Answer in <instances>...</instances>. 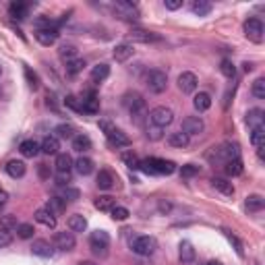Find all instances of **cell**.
<instances>
[{
	"label": "cell",
	"mask_w": 265,
	"mask_h": 265,
	"mask_svg": "<svg viewBox=\"0 0 265 265\" xmlns=\"http://www.w3.org/2000/svg\"><path fill=\"white\" fill-rule=\"evenodd\" d=\"M139 170H143L145 174H172L176 172V164L170 162V160H162V157H149V160H143L139 164Z\"/></svg>",
	"instance_id": "cell-1"
},
{
	"label": "cell",
	"mask_w": 265,
	"mask_h": 265,
	"mask_svg": "<svg viewBox=\"0 0 265 265\" xmlns=\"http://www.w3.org/2000/svg\"><path fill=\"white\" fill-rule=\"evenodd\" d=\"M211 160H216L218 164H226L230 160H236L240 157V151H238V145H232V143H222L218 147H214V153L209 155Z\"/></svg>",
	"instance_id": "cell-2"
},
{
	"label": "cell",
	"mask_w": 265,
	"mask_h": 265,
	"mask_svg": "<svg viewBox=\"0 0 265 265\" xmlns=\"http://www.w3.org/2000/svg\"><path fill=\"white\" fill-rule=\"evenodd\" d=\"M149 120H151V125L157 127V129H166L172 125V120H174V112L170 108H166V106H157V108H153L149 112Z\"/></svg>",
	"instance_id": "cell-3"
},
{
	"label": "cell",
	"mask_w": 265,
	"mask_h": 265,
	"mask_svg": "<svg viewBox=\"0 0 265 265\" xmlns=\"http://www.w3.org/2000/svg\"><path fill=\"white\" fill-rule=\"evenodd\" d=\"M90 246L96 255H106L110 246V234L106 230H96L90 234Z\"/></svg>",
	"instance_id": "cell-4"
},
{
	"label": "cell",
	"mask_w": 265,
	"mask_h": 265,
	"mask_svg": "<svg viewBox=\"0 0 265 265\" xmlns=\"http://www.w3.org/2000/svg\"><path fill=\"white\" fill-rule=\"evenodd\" d=\"M155 246H157V242H155V238H151V236H137V238L131 242L133 253H137V255H141V257L153 255Z\"/></svg>",
	"instance_id": "cell-5"
},
{
	"label": "cell",
	"mask_w": 265,
	"mask_h": 265,
	"mask_svg": "<svg viewBox=\"0 0 265 265\" xmlns=\"http://www.w3.org/2000/svg\"><path fill=\"white\" fill-rule=\"evenodd\" d=\"M147 87H149L151 94H162V92H166V87H168V75L164 73V70H160V68L151 70V73L147 75Z\"/></svg>",
	"instance_id": "cell-6"
},
{
	"label": "cell",
	"mask_w": 265,
	"mask_h": 265,
	"mask_svg": "<svg viewBox=\"0 0 265 265\" xmlns=\"http://www.w3.org/2000/svg\"><path fill=\"white\" fill-rule=\"evenodd\" d=\"M122 104H125V108L133 116H137V114H141V112L145 110V100H143V96L137 94V92H129V94L122 96Z\"/></svg>",
	"instance_id": "cell-7"
},
{
	"label": "cell",
	"mask_w": 265,
	"mask_h": 265,
	"mask_svg": "<svg viewBox=\"0 0 265 265\" xmlns=\"http://www.w3.org/2000/svg\"><path fill=\"white\" fill-rule=\"evenodd\" d=\"M244 35L255 44L263 42V23L259 19H246L244 21Z\"/></svg>",
	"instance_id": "cell-8"
},
{
	"label": "cell",
	"mask_w": 265,
	"mask_h": 265,
	"mask_svg": "<svg viewBox=\"0 0 265 265\" xmlns=\"http://www.w3.org/2000/svg\"><path fill=\"white\" fill-rule=\"evenodd\" d=\"M75 244H77V240H75L73 232H66L64 230V232H56L54 234V246H56V249H60V251H64V253L73 251Z\"/></svg>",
	"instance_id": "cell-9"
},
{
	"label": "cell",
	"mask_w": 265,
	"mask_h": 265,
	"mask_svg": "<svg viewBox=\"0 0 265 265\" xmlns=\"http://www.w3.org/2000/svg\"><path fill=\"white\" fill-rule=\"evenodd\" d=\"M183 133H187L189 137L191 135H201L203 131H205V122L199 118V116H187L185 120H183V129H181Z\"/></svg>",
	"instance_id": "cell-10"
},
{
	"label": "cell",
	"mask_w": 265,
	"mask_h": 265,
	"mask_svg": "<svg viewBox=\"0 0 265 265\" xmlns=\"http://www.w3.org/2000/svg\"><path fill=\"white\" fill-rule=\"evenodd\" d=\"M197 85H199V81H197V75L195 73H181V77H179V90L183 92V94H193L197 90Z\"/></svg>",
	"instance_id": "cell-11"
},
{
	"label": "cell",
	"mask_w": 265,
	"mask_h": 265,
	"mask_svg": "<svg viewBox=\"0 0 265 265\" xmlns=\"http://www.w3.org/2000/svg\"><path fill=\"white\" fill-rule=\"evenodd\" d=\"M114 11L120 15V19H127V21L137 19V17H139L137 7L133 3H125V0H118V3L114 5Z\"/></svg>",
	"instance_id": "cell-12"
},
{
	"label": "cell",
	"mask_w": 265,
	"mask_h": 265,
	"mask_svg": "<svg viewBox=\"0 0 265 265\" xmlns=\"http://www.w3.org/2000/svg\"><path fill=\"white\" fill-rule=\"evenodd\" d=\"M58 29H35V40H38L42 46H54L58 42Z\"/></svg>",
	"instance_id": "cell-13"
},
{
	"label": "cell",
	"mask_w": 265,
	"mask_h": 265,
	"mask_svg": "<svg viewBox=\"0 0 265 265\" xmlns=\"http://www.w3.org/2000/svg\"><path fill=\"white\" fill-rule=\"evenodd\" d=\"M244 122L249 125L251 131H253V129H261V127H263V122H265V112H263L261 108H253V110L246 112Z\"/></svg>",
	"instance_id": "cell-14"
},
{
	"label": "cell",
	"mask_w": 265,
	"mask_h": 265,
	"mask_svg": "<svg viewBox=\"0 0 265 265\" xmlns=\"http://www.w3.org/2000/svg\"><path fill=\"white\" fill-rule=\"evenodd\" d=\"M129 40L131 42H141V44H149V42H160V35L145 31V29H133L129 33Z\"/></svg>",
	"instance_id": "cell-15"
},
{
	"label": "cell",
	"mask_w": 265,
	"mask_h": 265,
	"mask_svg": "<svg viewBox=\"0 0 265 265\" xmlns=\"http://www.w3.org/2000/svg\"><path fill=\"white\" fill-rule=\"evenodd\" d=\"M211 187H214L216 191H220L222 195H226V197L234 195V185L228 179H222V176H214V179H211Z\"/></svg>",
	"instance_id": "cell-16"
},
{
	"label": "cell",
	"mask_w": 265,
	"mask_h": 265,
	"mask_svg": "<svg viewBox=\"0 0 265 265\" xmlns=\"http://www.w3.org/2000/svg\"><path fill=\"white\" fill-rule=\"evenodd\" d=\"M35 222H40L46 228H56V216L52 214L48 207H40L38 211H35Z\"/></svg>",
	"instance_id": "cell-17"
},
{
	"label": "cell",
	"mask_w": 265,
	"mask_h": 265,
	"mask_svg": "<svg viewBox=\"0 0 265 265\" xmlns=\"http://www.w3.org/2000/svg\"><path fill=\"white\" fill-rule=\"evenodd\" d=\"M195 249H193V244L189 242V240H183L181 244H179V259H181V263H185V265H189V263H193L195 261Z\"/></svg>",
	"instance_id": "cell-18"
},
{
	"label": "cell",
	"mask_w": 265,
	"mask_h": 265,
	"mask_svg": "<svg viewBox=\"0 0 265 265\" xmlns=\"http://www.w3.org/2000/svg\"><path fill=\"white\" fill-rule=\"evenodd\" d=\"M40 149H42L46 155H58L60 141H58L54 135H48V137H44V141L40 143Z\"/></svg>",
	"instance_id": "cell-19"
},
{
	"label": "cell",
	"mask_w": 265,
	"mask_h": 265,
	"mask_svg": "<svg viewBox=\"0 0 265 265\" xmlns=\"http://www.w3.org/2000/svg\"><path fill=\"white\" fill-rule=\"evenodd\" d=\"M31 251H33V255H38V257H52L54 255V249H52V244L48 242V240H33V244H31Z\"/></svg>",
	"instance_id": "cell-20"
},
{
	"label": "cell",
	"mask_w": 265,
	"mask_h": 265,
	"mask_svg": "<svg viewBox=\"0 0 265 265\" xmlns=\"http://www.w3.org/2000/svg\"><path fill=\"white\" fill-rule=\"evenodd\" d=\"M106 137H108V141H110V145L112 147H129L131 145V139L125 135V133H122V131H118V129H114L110 135H106Z\"/></svg>",
	"instance_id": "cell-21"
},
{
	"label": "cell",
	"mask_w": 265,
	"mask_h": 265,
	"mask_svg": "<svg viewBox=\"0 0 265 265\" xmlns=\"http://www.w3.org/2000/svg\"><path fill=\"white\" fill-rule=\"evenodd\" d=\"M96 185L102 191H110L114 187V174L110 170H100L98 172V179H96Z\"/></svg>",
	"instance_id": "cell-22"
},
{
	"label": "cell",
	"mask_w": 265,
	"mask_h": 265,
	"mask_svg": "<svg viewBox=\"0 0 265 265\" xmlns=\"http://www.w3.org/2000/svg\"><path fill=\"white\" fill-rule=\"evenodd\" d=\"M19 151H21V155H25V157H35L42 149H40V143L35 139H25L23 143L19 145Z\"/></svg>",
	"instance_id": "cell-23"
},
{
	"label": "cell",
	"mask_w": 265,
	"mask_h": 265,
	"mask_svg": "<svg viewBox=\"0 0 265 265\" xmlns=\"http://www.w3.org/2000/svg\"><path fill=\"white\" fill-rule=\"evenodd\" d=\"M25 172H27V166L21 160H11L7 164V174L11 179H21V176H25Z\"/></svg>",
	"instance_id": "cell-24"
},
{
	"label": "cell",
	"mask_w": 265,
	"mask_h": 265,
	"mask_svg": "<svg viewBox=\"0 0 265 265\" xmlns=\"http://www.w3.org/2000/svg\"><path fill=\"white\" fill-rule=\"evenodd\" d=\"M133 46L131 44H120V46H116L114 48V60L116 62H127L131 56H133Z\"/></svg>",
	"instance_id": "cell-25"
},
{
	"label": "cell",
	"mask_w": 265,
	"mask_h": 265,
	"mask_svg": "<svg viewBox=\"0 0 265 265\" xmlns=\"http://www.w3.org/2000/svg\"><path fill=\"white\" fill-rule=\"evenodd\" d=\"M73 149L79 151V153H85V151H90L92 149V139L87 137V135H75L73 137Z\"/></svg>",
	"instance_id": "cell-26"
},
{
	"label": "cell",
	"mask_w": 265,
	"mask_h": 265,
	"mask_svg": "<svg viewBox=\"0 0 265 265\" xmlns=\"http://www.w3.org/2000/svg\"><path fill=\"white\" fill-rule=\"evenodd\" d=\"M9 13H11L13 19L23 21L25 17H27V13H29V5H25V3H13V5L9 7Z\"/></svg>",
	"instance_id": "cell-27"
},
{
	"label": "cell",
	"mask_w": 265,
	"mask_h": 265,
	"mask_svg": "<svg viewBox=\"0 0 265 265\" xmlns=\"http://www.w3.org/2000/svg\"><path fill=\"white\" fill-rule=\"evenodd\" d=\"M110 77V66L108 64H96L94 68H92V81H96V83H102V81H106Z\"/></svg>",
	"instance_id": "cell-28"
},
{
	"label": "cell",
	"mask_w": 265,
	"mask_h": 265,
	"mask_svg": "<svg viewBox=\"0 0 265 265\" xmlns=\"http://www.w3.org/2000/svg\"><path fill=\"white\" fill-rule=\"evenodd\" d=\"M68 228H70V232H85L87 230V220L81 214H73L68 218Z\"/></svg>",
	"instance_id": "cell-29"
},
{
	"label": "cell",
	"mask_w": 265,
	"mask_h": 265,
	"mask_svg": "<svg viewBox=\"0 0 265 265\" xmlns=\"http://www.w3.org/2000/svg\"><path fill=\"white\" fill-rule=\"evenodd\" d=\"M193 106H195V110H199V112L209 110V108H211V96L205 94V92H199V94L195 96V100H193Z\"/></svg>",
	"instance_id": "cell-30"
},
{
	"label": "cell",
	"mask_w": 265,
	"mask_h": 265,
	"mask_svg": "<svg viewBox=\"0 0 265 265\" xmlns=\"http://www.w3.org/2000/svg\"><path fill=\"white\" fill-rule=\"evenodd\" d=\"M75 166V170L81 174V176H90L92 172H94V160H90V157H79V160L73 164Z\"/></svg>",
	"instance_id": "cell-31"
},
{
	"label": "cell",
	"mask_w": 265,
	"mask_h": 265,
	"mask_svg": "<svg viewBox=\"0 0 265 265\" xmlns=\"http://www.w3.org/2000/svg\"><path fill=\"white\" fill-rule=\"evenodd\" d=\"M189 141H191L189 135L183 133V131H176V133H172V135L168 137V143H170L172 147H181V149L189 145Z\"/></svg>",
	"instance_id": "cell-32"
},
{
	"label": "cell",
	"mask_w": 265,
	"mask_h": 265,
	"mask_svg": "<svg viewBox=\"0 0 265 265\" xmlns=\"http://www.w3.org/2000/svg\"><path fill=\"white\" fill-rule=\"evenodd\" d=\"M73 157H70L68 153H58L56 155V172H70V168H73Z\"/></svg>",
	"instance_id": "cell-33"
},
{
	"label": "cell",
	"mask_w": 265,
	"mask_h": 265,
	"mask_svg": "<svg viewBox=\"0 0 265 265\" xmlns=\"http://www.w3.org/2000/svg\"><path fill=\"white\" fill-rule=\"evenodd\" d=\"M83 112L85 114H98L100 112V100L96 96H90V98H83Z\"/></svg>",
	"instance_id": "cell-34"
},
{
	"label": "cell",
	"mask_w": 265,
	"mask_h": 265,
	"mask_svg": "<svg viewBox=\"0 0 265 265\" xmlns=\"http://www.w3.org/2000/svg\"><path fill=\"white\" fill-rule=\"evenodd\" d=\"M191 9L197 17H207L214 7H211V3H207V0H195V3L191 5Z\"/></svg>",
	"instance_id": "cell-35"
},
{
	"label": "cell",
	"mask_w": 265,
	"mask_h": 265,
	"mask_svg": "<svg viewBox=\"0 0 265 265\" xmlns=\"http://www.w3.org/2000/svg\"><path fill=\"white\" fill-rule=\"evenodd\" d=\"M94 205H96V209H100V211H110V209L116 205V199L110 197V195H102V197H98V199L94 201Z\"/></svg>",
	"instance_id": "cell-36"
},
{
	"label": "cell",
	"mask_w": 265,
	"mask_h": 265,
	"mask_svg": "<svg viewBox=\"0 0 265 265\" xmlns=\"http://www.w3.org/2000/svg\"><path fill=\"white\" fill-rule=\"evenodd\" d=\"M244 205H246V209H249V211H261L263 205H265V199L261 195H249V197H246V201H244Z\"/></svg>",
	"instance_id": "cell-37"
},
{
	"label": "cell",
	"mask_w": 265,
	"mask_h": 265,
	"mask_svg": "<svg viewBox=\"0 0 265 265\" xmlns=\"http://www.w3.org/2000/svg\"><path fill=\"white\" fill-rule=\"evenodd\" d=\"M54 137L56 139H73L75 137V127L73 125H58L56 129H54Z\"/></svg>",
	"instance_id": "cell-38"
},
{
	"label": "cell",
	"mask_w": 265,
	"mask_h": 265,
	"mask_svg": "<svg viewBox=\"0 0 265 265\" xmlns=\"http://www.w3.org/2000/svg\"><path fill=\"white\" fill-rule=\"evenodd\" d=\"M64 207H66V201H64V199H60V197H52V199L48 201V209H50L54 216L62 214Z\"/></svg>",
	"instance_id": "cell-39"
},
{
	"label": "cell",
	"mask_w": 265,
	"mask_h": 265,
	"mask_svg": "<svg viewBox=\"0 0 265 265\" xmlns=\"http://www.w3.org/2000/svg\"><path fill=\"white\" fill-rule=\"evenodd\" d=\"M224 166H226V174L228 176H238V174H242V162H240V157L226 162Z\"/></svg>",
	"instance_id": "cell-40"
},
{
	"label": "cell",
	"mask_w": 265,
	"mask_h": 265,
	"mask_svg": "<svg viewBox=\"0 0 265 265\" xmlns=\"http://www.w3.org/2000/svg\"><path fill=\"white\" fill-rule=\"evenodd\" d=\"M110 216H112V220H114V222H122V220H127L131 214H129V209H127V207H122V205H114V207L110 209Z\"/></svg>",
	"instance_id": "cell-41"
},
{
	"label": "cell",
	"mask_w": 265,
	"mask_h": 265,
	"mask_svg": "<svg viewBox=\"0 0 265 265\" xmlns=\"http://www.w3.org/2000/svg\"><path fill=\"white\" fill-rule=\"evenodd\" d=\"M83 68H85V60H81V58H75V60L66 62V73L68 75H79Z\"/></svg>",
	"instance_id": "cell-42"
},
{
	"label": "cell",
	"mask_w": 265,
	"mask_h": 265,
	"mask_svg": "<svg viewBox=\"0 0 265 265\" xmlns=\"http://www.w3.org/2000/svg\"><path fill=\"white\" fill-rule=\"evenodd\" d=\"M220 70H222V75H224L226 79H234V77H236V66L232 64V60H222Z\"/></svg>",
	"instance_id": "cell-43"
},
{
	"label": "cell",
	"mask_w": 265,
	"mask_h": 265,
	"mask_svg": "<svg viewBox=\"0 0 265 265\" xmlns=\"http://www.w3.org/2000/svg\"><path fill=\"white\" fill-rule=\"evenodd\" d=\"M33 232H35L33 224H19V226H17V236L23 238V240L31 238V236H33Z\"/></svg>",
	"instance_id": "cell-44"
},
{
	"label": "cell",
	"mask_w": 265,
	"mask_h": 265,
	"mask_svg": "<svg viewBox=\"0 0 265 265\" xmlns=\"http://www.w3.org/2000/svg\"><path fill=\"white\" fill-rule=\"evenodd\" d=\"M17 226H19V222H17L15 216H3L0 218V228H3V230L13 232V230H17Z\"/></svg>",
	"instance_id": "cell-45"
},
{
	"label": "cell",
	"mask_w": 265,
	"mask_h": 265,
	"mask_svg": "<svg viewBox=\"0 0 265 265\" xmlns=\"http://www.w3.org/2000/svg\"><path fill=\"white\" fill-rule=\"evenodd\" d=\"M122 162H125L129 168H133V170H137L139 164H141V160L137 157V153H133V151H122Z\"/></svg>",
	"instance_id": "cell-46"
},
{
	"label": "cell",
	"mask_w": 265,
	"mask_h": 265,
	"mask_svg": "<svg viewBox=\"0 0 265 265\" xmlns=\"http://www.w3.org/2000/svg\"><path fill=\"white\" fill-rule=\"evenodd\" d=\"M60 58L66 60V62H68V60H75V58H77V48L70 46V44H68V46L64 44V46L60 48Z\"/></svg>",
	"instance_id": "cell-47"
},
{
	"label": "cell",
	"mask_w": 265,
	"mask_h": 265,
	"mask_svg": "<svg viewBox=\"0 0 265 265\" xmlns=\"http://www.w3.org/2000/svg\"><path fill=\"white\" fill-rule=\"evenodd\" d=\"M64 104H66V108H70V110L83 112V102H81L77 96H66V98H64Z\"/></svg>",
	"instance_id": "cell-48"
},
{
	"label": "cell",
	"mask_w": 265,
	"mask_h": 265,
	"mask_svg": "<svg viewBox=\"0 0 265 265\" xmlns=\"http://www.w3.org/2000/svg\"><path fill=\"white\" fill-rule=\"evenodd\" d=\"M263 139H265V131H263V127L261 129H253V133H251V143L259 149V147H263Z\"/></svg>",
	"instance_id": "cell-49"
},
{
	"label": "cell",
	"mask_w": 265,
	"mask_h": 265,
	"mask_svg": "<svg viewBox=\"0 0 265 265\" xmlns=\"http://www.w3.org/2000/svg\"><path fill=\"white\" fill-rule=\"evenodd\" d=\"M253 96L259 98V100L265 98V79H263V77H259V79L253 83Z\"/></svg>",
	"instance_id": "cell-50"
},
{
	"label": "cell",
	"mask_w": 265,
	"mask_h": 265,
	"mask_svg": "<svg viewBox=\"0 0 265 265\" xmlns=\"http://www.w3.org/2000/svg\"><path fill=\"white\" fill-rule=\"evenodd\" d=\"M197 174H199V166H195V164H185L181 168V176H183V179H191V176H197Z\"/></svg>",
	"instance_id": "cell-51"
},
{
	"label": "cell",
	"mask_w": 265,
	"mask_h": 265,
	"mask_svg": "<svg viewBox=\"0 0 265 265\" xmlns=\"http://www.w3.org/2000/svg\"><path fill=\"white\" fill-rule=\"evenodd\" d=\"M224 236H226L228 240H230V244H234V249H236V253H238V255L242 257V255H244V249H242V242H240V240H238V238H236L234 234H230V232H228V230H224Z\"/></svg>",
	"instance_id": "cell-52"
},
{
	"label": "cell",
	"mask_w": 265,
	"mask_h": 265,
	"mask_svg": "<svg viewBox=\"0 0 265 265\" xmlns=\"http://www.w3.org/2000/svg\"><path fill=\"white\" fill-rule=\"evenodd\" d=\"M25 77L29 81L31 90H38V87H40V79H38V75H35V73H31V68H25Z\"/></svg>",
	"instance_id": "cell-53"
},
{
	"label": "cell",
	"mask_w": 265,
	"mask_h": 265,
	"mask_svg": "<svg viewBox=\"0 0 265 265\" xmlns=\"http://www.w3.org/2000/svg\"><path fill=\"white\" fill-rule=\"evenodd\" d=\"M60 199H64V201H66V199H68V201H77V199H79V191L66 187V189L62 191V197H60Z\"/></svg>",
	"instance_id": "cell-54"
},
{
	"label": "cell",
	"mask_w": 265,
	"mask_h": 265,
	"mask_svg": "<svg viewBox=\"0 0 265 265\" xmlns=\"http://www.w3.org/2000/svg\"><path fill=\"white\" fill-rule=\"evenodd\" d=\"M13 242V234L9 230H3L0 228V249H5V246H9Z\"/></svg>",
	"instance_id": "cell-55"
},
{
	"label": "cell",
	"mask_w": 265,
	"mask_h": 265,
	"mask_svg": "<svg viewBox=\"0 0 265 265\" xmlns=\"http://www.w3.org/2000/svg\"><path fill=\"white\" fill-rule=\"evenodd\" d=\"M70 172H56V183L60 185V187H68V183H70Z\"/></svg>",
	"instance_id": "cell-56"
},
{
	"label": "cell",
	"mask_w": 265,
	"mask_h": 265,
	"mask_svg": "<svg viewBox=\"0 0 265 265\" xmlns=\"http://www.w3.org/2000/svg\"><path fill=\"white\" fill-rule=\"evenodd\" d=\"M38 172H40V179H44V181H48L50 176H52V170H50L48 164H40L38 166Z\"/></svg>",
	"instance_id": "cell-57"
},
{
	"label": "cell",
	"mask_w": 265,
	"mask_h": 265,
	"mask_svg": "<svg viewBox=\"0 0 265 265\" xmlns=\"http://www.w3.org/2000/svg\"><path fill=\"white\" fill-rule=\"evenodd\" d=\"M164 7H166L168 11H176V9H181V7H183V0H166Z\"/></svg>",
	"instance_id": "cell-58"
},
{
	"label": "cell",
	"mask_w": 265,
	"mask_h": 265,
	"mask_svg": "<svg viewBox=\"0 0 265 265\" xmlns=\"http://www.w3.org/2000/svg\"><path fill=\"white\" fill-rule=\"evenodd\" d=\"M100 129H102L106 135H110V133H112L116 127L112 125V122H108V120H102V122H100Z\"/></svg>",
	"instance_id": "cell-59"
},
{
	"label": "cell",
	"mask_w": 265,
	"mask_h": 265,
	"mask_svg": "<svg viewBox=\"0 0 265 265\" xmlns=\"http://www.w3.org/2000/svg\"><path fill=\"white\" fill-rule=\"evenodd\" d=\"M7 201H9V193L5 189H0V207H3Z\"/></svg>",
	"instance_id": "cell-60"
},
{
	"label": "cell",
	"mask_w": 265,
	"mask_h": 265,
	"mask_svg": "<svg viewBox=\"0 0 265 265\" xmlns=\"http://www.w3.org/2000/svg\"><path fill=\"white\" fill-rule=\"evenodd\" d=\"M151 139H160V129H151Z\"/></svg>",
	"instance_id": "cell-61"
},
{
	"label": "cell",
	"mask_w": 265,
	"mask_h": 265,
	"mask_svg": "<svg viewBox=\"0 0 265 265\" xmlns=\"http://www.w3.org/2000/svg\"><path fill=\"white\" fill-rule=\"evenodd\" d=\"M79 265H98V263H94V261H81Z\"/></svg>",
	"instance_id": "cell-62"
},
{
	"label": "cell",
	"mask_w": 265,
	"mask_h": 265,
	"mask_svg": "<svg viewBox=\"0 0 265 265\" xmlns=\"http://www.w3.org/2000/svg\"><path fill=\"white\" fill-rule=\"evenodd\" d=\"M205 265H222L220 261H209V263H205Z\"/></svg>",
	"instance_id": "cell-63"
},
{
	"label": "cell",
	"mask_w": 265,
	"mask_h": 265,
	"mask_svg": "<svg viewBox=\"0 0 265 265\" xmlns=\"http://www.w3.org/2000/svg\"><path fill=\"white\" fill-rule=\"evenodd\" d=\"M0 75H3V68H0Z\"/></svg>",
	"instance_id": "cell-64"
}]
</instances>
